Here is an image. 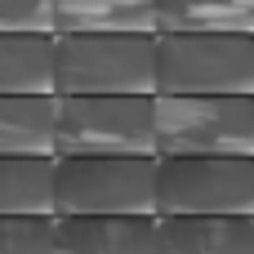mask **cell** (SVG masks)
<instances>
[{
  "label": "cell",
  "instance_id": "obj_1",
  "mask_svg": "<svg viewBox=\"0 0 254 254\" xmlns=\"http://www.w3.org/2000/svg\"><path fill=\"white\" fill-rule=\"evenodd\" d=\"M54 94H156V31H54Z\"/></svg>",
  "mask_w": 254,
  "mask_h": 254
},
{
  "label": "cell",
  "instance_id": "obj_2",
  "mask_svg": "<svg viewBox=\"0 0 254 254\" xmlns=\"http://www.w3.org/2000/svg\"><path fill=\"white\" fill-rule=\"evenodd\" d=\"M54 156H156V94H58Z\"/></svg>",
  "mask_w": 254,
  "mask_h": 254
},
{
  "label": "cell",
  "instance_id": "obj_3",
  "mask_svg": "<svg viewBox=\"0 0 254 254\" xmlns=\"http://www.w3.org/2000/svg\"><path fill=\"white\" fill-rule=\"evenodd\" d=\"M156 156H254V94H156Z\"/></svg>",
  "mask_w": 254,
  "mask_h": 254
},
{
  "label": "cell",
  "instance_id": "obj_4",
  "mask_svg": "<svg viewBox=\"0 0 254 254\" xmlns=\"http://www.w3.org/2000/svg\"><path fill=\"white\" fill-rule=\"evenodd\" d=\"M156 94H254V31H156Z\"/></svg>",
  "mask_w": 254,
  "mask_h": 254
},
{
  "label": "cell",
  "instance_id": "obj_5",
  "mask_svg": "<svg viewBox=\"0 0 254 254\" xmlns=\"http://www.w3.org/2000/svg\"><path fill=\"white\" fill-rule=\"evenodd\" d=\"M54 214H156V156H54Z\"/></svg>",
  "mask_w": 254,
  "mask_h": 254
},
{
  "label": "cell",
  "instance_id": "obj_6",
  "mask_svg": "<svg viewBox=\"0 0 254 254\" xmlns=\"http://www.w3.org/2000/svg\"><path fill=\"white\" fill-rule=\"evenodd\" d=\"M156 214H254V156H156Z\"/></svg>",
  "mask_w": 254,
  "mask_h": 254
},
{
  "label": "cell",
  "instance_id": "obj_7",
  "mask_svg": "<svg viewBox=\"0 0 254 254\" xmlns=\"http://www.w3.org/2000/svg\"><path fill=\"white\" fill-rule=\"evenodd\" d=\"M54 254H156V214H54Z\"/></svg>",
  "mask_w": 254,
  "mask_h": 254
},
{
  "label": "cell",
  "instance_id": "obj_8",
  "mask_svg": "<svg viewBox=\"0 0 254 254\" xmlns=\"http://www.w3.org/2000/svg\"><path fill=\"white\" fill-rule=\"evenodd\" d=\"M156 254H254V214H156Z\"/></svg>",
  "mask_w": 254,
  "mask_h": 254
},
{
  "label": "cell",
  "instance_id": "obj_9",
  "mask_svg": "<svg viewBox=\"0 0 254 254\" xmlns=\"http://www.w3.org/2000/svg\"><path fill=\"white\" fill-rule=\"evenodd\" d=\"M58 94H0V156H54Z\"/></svg>",
  "mask_w": 254,
  "mask_h": 254
},
{
  "label": "cell",
  "instance_id": "obj_10",
  "mask_svg": "<svg viewBox=\"0 0 254 254\" xmlns=\"http://www.w3.org/2000/svg\"><path fill=\"white\" fill-rule=\"evenodd\" d=\"M0 94H54V31H0Z\"/></svg>",
  "mask_w": 254,
  "mask_h": 254
},
{
  "label": "cell",
  "instance_id": "obj_11",
  "mask_svg": "<svg viewBox=\"0 0 254 254\" xmlns=\"http://www.w3.org/2000/svg\"><path fill=\"white\" fill-rule=\"evenodd\" d=\"M54 31H156V0H54Z\"/></svg>",
  "mask_w": 254,
  "mask_h": 254
},
{
  "label": "cell",
  "instance_id": "obj_12",
  "mask_svg": "<svg viewBox=\"0 0 254 254\" xmlns=\"http://www.w3.org/2000/svg\"><path fill=\"white\" fill-rule=\"evenodd\" d=\"M0 214H54V156H0Z\"/></svg>",
  "mask_w": 254,
  "mask_h": 254
},
{
  "label": "cell",
  "instance_id": "obj_13",
  "mask_svg": "<svg viewBox=\"0 0 254 254\" xmlns=\"http://www.w3.org/2000/svg\"><path fill=\"white\" fill-rule=\"evenodd\" d=\"M156 31H254V0H156Z\"/></svg>",
  "mask_w": 254,
  "mask_h": 254
},
{
  "label": "cell",
  "instance_id": "obj_14",
  "mask_svg": "<svg viewBox=\"0 0 254 254\" xmlns=\"http://www.w3.org/2000/svg\"><path fill=\"white\" fill-rule=\"evenodd\" d=\"M0 254H54V214H0Z\"/></svg>",
  "mask_w": 254,
  "mask_h": 254
},
{
  "label": "cell",
  "instance_id": "obj_15",
  "mask_svg": "<svg viewBox=\"0 0 254 254\" xmlns=\"http://www.w3.org/2000/svg\"><path fill=\"white\" fill-rule=\"evenodd\" d=\"M0 31H54V0H0Z\"/></svg>",
  "mask_w": 254,
  "mask_h": 254
}]
</instances>
